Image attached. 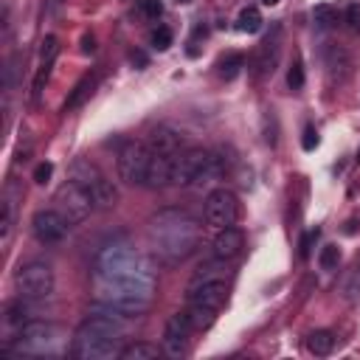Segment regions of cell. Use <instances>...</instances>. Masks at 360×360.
<instances>
[{
  "instance_id": "obj_1",
  "label": "cell",
  "mask_w": 360,
  "mask_h": 360,
  "mask_svg": "<svg viewBox=\"0 0 360 360\" xmlns=\"http://www.w3.org/2000/svg\"><path fill=\"white\" fill-rule=\"evenodd\" d=\"M129 326V315L104 304V301H96L90 307V315L82 321V326L76 329L73 335V343H70V352L73 357L79 360H112L121 354V338Z\"/></svg>"
},
{
  "instance_id": "obj_2",
  "label": "cell",
  "mask_w": 360,
  "mask_h": 360,
  "mask_svg": "<svg viewBox=\"0 0 360 360\" xmlns=\"http://www.w3.org/2000/svg\"><path fill=\"white\" fill-rule=\"evenodd\" d=\"M202 236V225L183 208H163L149 219V248L163 264L188 259Z\"/></svg>"
},
{
  "instance_id": "obj_3",
  "label": "cell",
  "mask_w": 360,
  "mask_h": 360,
  "mask_svg": "<svg viewBox=\"0 0 360 360\" xmlns=\"http://www.w3.org/2000/svg\"><path fill=\"white\" fill-rule=\"evenodd\" d=\"M96 281H155L152 264L129 245H107L93 262Z\"/></svg>"
},
{
  "instance_id": "obj_4",
  "label": "cell",
  "mask_w": 360,
  "mask_h": 360,
  "mask_svg": "<svg viewBox=\"0 0 360 360\" xmlns=\"http://www.w3.org/2000/svg\"><path fill=\"white\" fill-rule=\"evenodd\" d=\"M228 172V160L219 152H205V149H183L174 158V172L172 183L174 186H188L200 188L214 180H219Z\"/></svg>"
},
{
  "instance_id": "obj_5",
  "label": "cell",
  "mask_w": 360,
  "mask_h": 360,
  "mask_svg": "<svg viewBox=\"0 0 360 360\" xmlns=\"http://www.w3.org/2000/svg\"><path fill=\"white\" fill-rule=\"evenodd\" d=\"M155 281H96V301H104L121 312L143 315L152 307Z\"/></svg>"
},
{
  "instance_id": "obj_6",
  "label": "cell",
  "mask_w": 360,
  "mask_h": 360,
  "mask_svg": "<svg viewBox=\"0 0 360 360\" xmlns=\"http://www.w3.org/2000/svg\"><path fill=\"white\" fill-rule=\"evenodd\" d=\"M14 284H17V292L28 301H42L53 292V267L48 262H39V259H31L25 264L17 267L14 273Z\"/></svg>"
},
{
  "instance_id": "obj_7",
  "label": "cell",
  "mask_w": 360,
  "mask_h": 360,
  "mask_svg": "<svg viewBox=\"0 0 360 360\" xmlns=\"http://www.w3.org/2000/svg\"><path fill=\"white\" fill-rule=\"evenodd\" d=\"M149 160H152L149 143H143V141H127L118 149V158H115L118 180L127 183V186H146Z\"/></svg>"
},
{
  "instance_id": "obj_8",
  "label": "cell",
  "mask_w": 360,
  "mask_h": 360,
  "mask_svg": "<svg viewBox=\"0 0 360 360\" xmlns=\"http://www.w3.org/2000/svg\"><path fill=\"white\" fill-rule=\"evenodd\" d=\"M53 202H56V208L65 214V219L70 222V225H76V222H84L87 217H90V211L96 208V202H93V194L82 186V183H76V180H65L59 188H56V197H53Z\"/></svg>"
},
{
  "instance_id": "obj_9",
  "label": "cell",
  "mask_w": 360,
  "mask_h": 360,
  "mask_svg": "<svg viewBox=\"0 0 360 360\" xmlns=\"http://www.w3.org/2000/svg\"><path fill=\"white\" fill-rule=\"evenodd\" d=\"M17 349L28 352V354H53L59 349V338H56V326L48 321H25L17 329Z\"/></svg>"
},
{
  "instance_id": "obj_10",
  "label": "cell",
  "mask_w": 360,
  "mask_h": 360,
  "mask_svg": "<svg viewBox=\"0 0 360 360\" xmlns=\"http://www.w3.org/2000/svg\"><path fill=\"white\" fill-rule=\"evenodd\" d=\"M202 214H205V222L211 228H228L236 222L239 217V202H236V194L228 191V188H214L208 191L205 202H202Z\"/></svg>"
},
{
  "instance_id": "obj_11",
  "label": "cell",
  "mask_w": 360,
  "mask_h": 360,
  "mask_svg": "<svg viewBox=\"0 0 360 360\" xmlns=\"http://www.w3.org/2000/svg\"><path fill=\"white\" fill-rule=\"evenodd\" d=\"M70 222L65 219V214L59 208H42L31 217V231L42 245H56L68 236Z\"/></svg>"
},
{
  "instance_id": "obj_12",
  "label": "cell",
  "mask_w": 360,
  "mask_h": 360,
  "mask_svg": "<svg viewBox=\"0 0 360 360\" xmlns=\"http://www.w3.org/2000/svg\"><path fill=\"white\" fill-rule=\"evenodd\" d=\"M191 321L186 312H174L169 315L166 326H163V352L169 357H183L188 349V338H191Z\"/></svg>"
},
{
  "instance_id": "obj_13",
  "label": "cell",
  "mask_w": 360,
  "mask_h": 360,
  "mask_svg": "<svg viewBox=\"0 0 360 360\" xmlns=\"http://www.w3.org/2000/svg\"><path fill=\"white\" fill-rule=\"evenodd\" d=\"M186 298H188V304H200V307H208V309H217L219 312L222 304H225V298H228L225 278H211V281L188 284Z\"/></svg>"
},
{
  "instance_id": "obj_14",
  "label": "cell",
  "mask_w": 360,
  "mask_h": 360,
  "mask_svg": "<svg viewBox=\"0 0 360 360\" xmlns=\"http://www.w3.org/2000/svg\"><path fill=\"white\" fill-rule=\"evenodd\" d=\"M242 248H245V233H242L236 225L219 228L217 236H214V242H211V253H214L217 259H222V262L236 259V256L242 253Z\"/></svg>"
},
{
  "instance_id": "obj_15",
  "label": "cell",
  "mask_w": 360,
  "mask_h": 360,
  "mask_svg": "<svg viewBox=\"0 0 360 360\" xmlns=\"http://www.w3.org/2000/svg\"><path fill=\"white\" fill-rule=\"evenodd\" d=\"M278 39H281V28L276 25L273 28V34L259 45V53H256V76L262 79V76H267V73H273L276 70V62H278V51H281V45H278Z\"/></svg>"
},
{
  "instance_id": "obj_16",
  "label": "cell",
  "mask_w": 360,
  "mask_h": 360,
  "mask_svg": "<svg viewBox=\"0 0 360 360\" xmlns=\"http://www.w3.org/2000/svg\"><path fill=\"white\" fill-rule=\"evenodd\" d=\"M174 158H177V155H160V152H152L149 172H146V186H149V188H163V186L172 183Z\"/></svg>"
},
{
  "instance_id": "obj_17",
  "label": "cell",
  "mask_w": 360,
  "mask_h": 360,
  "mask_svg": "<svg viewBox=\"0 0 360 360\" xmlns=\"http://www.w3.org/2000/svg\"><path fill=\"white\" fill-rule=\"evenodd\" d=\"M149 149L160 155H180L183 152V135L172 127H158L149 135Z\"/></svg>"
},
{
  "instance_id": "obj_18",
  "label": "cell",
  "mask_w": 360,
  "mask_h": 360,
  "mask_svg": "<svg viewBox=\"0 0 360 360\" xmlns=\"http://www.w3.org/2000/svg\"><path fill=\"white\" fill-rule=\"evenodd\" d=\"M90 194H93V202H96V208H112L115 202H118V188L112 186V180H107L104 174L87 188Z\"/></svg>"
},
{
  "instance_id": "obj_19",
  "label": "cell",
  "mask_w": 360,
  "mask_h": 360,
  "mask_svg": "<svg viewBox=\"0 0 360 360\" xmlns=\"http://www.w3.org/2000/svg\"><path fill=\"white\" fill-rule=\"evenodd\" d=\"M307 349H309L312 354L323 357V354H329V352L335 349V335H332L329 329H315V332L307 335Z\"/></svg>"
},
{
  "instance_id": "obj_20",
  "label": "cell",
  "mask_w": 360,
  "mask_h": 360,
  "mask_svg": "<svg viewBox=\"0 0 360 360\" xmlns=\"http://www.w3.org/2000/svg\"><path fill=\"white\" fill-rule=\"evenodd\" d=\"M158 354H160V349H158L155 343H143V340H138V343L124 346L121 354H118V360H155Z\"/></svg>"
},
{
  "instance_id": "obj_21",
  "label": "cell",
  "mask_w": 360,
  "mask_h": 360,
  "mask_svg": "<svg viewBox=\"0 0 360 360\" xmlns=\"http://www.w3.org/2000/svg\"><path fill=\"white\" fill-rule=\"evenodd\" d=\"M262 11L256 8V6H245L242 11H239V17H236V31H242V34H256L259 28H262Z\"/></svg>"
},
{
  "instance_id": "obj_22",
  "label": "cell",
  "mask_w": 360,
  "mask_h": 360,
  "mask_svg": "<svg viewBox=\"0 0 360 360\" xmlns=\"http://www.w3.org/2000/svg\"><path fill=\"white\" fill-rule=\"evenodd\" d=\"M186 315H188L194 329H208L217 321V309H208V307H200V304H188Z\"/></svg>"
},
{
  "instance_id": "obj_23",
  "label": "cell",
  "mask_w": 360,
  "mask_h": 360,
  "mask_svg": "<svg viewBox=\"0 0 360 360\" xmlns=\"http://www.w3.org/2000/svg\"><path fill=\"white\" fill-rule=\"evenodd\" d=\"M93 87H96V79H93V76L79 79V84L73 87V93H70V96H68V101H65V110H76V107H82V101L93 93Z\"/></svg>"
},
{
  "instance_id": "obj_24",
  "label": "cell",
  "mask_w": 360,
  "mask_h": 360,
  "mask_svg": "<svg viewBox=\"0 0 360 360\" xmlns=\"http://www.w3.org/2000/svg\"><path fill=\"white\" fill-rule=\"evenodd\" d=\"M25 301H28V298L20 295L17 301H11V304L6 307V323H8V326H17V329H20V326L28 321V304H25Z\"/></svg>"
},
{
  "instance_id": "obj_25",
  "label": "cell",
  "mask_w": 360,
  "mask_h": 360,
  "mask_svg": "<svg viewBox=\"0 0 360 360\" xmlns=\"http://www.w3.org/2000/svg\"><path fill=\"white\" fill-rule=\"evenodd\" d=\"M318 264H321V270H338V264H340V248L338 245H323L321 253H318Z\"/></svg>"
},
{
  "instance_id": "obj_26",
  "label": "cell",
  "mask_w": 360,
  "mask_h": 360,
  "mask_svg": "<svg viewBox=\"0 0 360 360\" xmlns=\"http://www.w3.org/2000/svg\"><path fill=\"white\" fill-rule=\"evenodd\" d=\"M312 22H315L318 28H332V25L338 22V14H335L332 6H315V11H312Z\"/></svg>"
},
{
  "instance_id": "obj_27",
  "label": "cell",
  "mask_w": 360,
  "mask_h": 360,
  "mask_svg": "<svg viewBox=\"0 0 360 360\" xmlns=\"http://www.w3.org/2000/svg\"><path fill=\"white\" fill-rule=\"evenodd\" d=\"M59 56V39L56 37H45L42 45H39V62L42 65H53Z\"/></svg>"
},
{
  "instance_id": "obj_28",
  "label": "cell",
  "mask_w": 360,
  "mask_h": 360,
  "mask_svg": "<svg viewBox=\"0 0 360 360\" xmlns=\"http://www.w3.org/2000/svg\"><path fill=\"white\" fill-rule=\"evenodd\" d=\"M242 65H245V59H242L239 53H228L225 59H219V76H222V79H233Z\"/></svg>"
},
{
  "instance_id": "obj_29",
  "label": "cell",
  "mask_w": 360,
  "mask_h": 360,
  "mask_svg": "<svg viewBox=\"0 0 360 360\" xmlns=\"http://www.w3.org/2000/svg\"><path fill=\"white\" fill-rule=\"evenodd\" d=\"M51 68H53V65H42V62H39L37 76H34V84H31V98H34V101H39V96H42V90H45L48 76H51Z\"/></svg>"
},
{
  "instance_id": "obj_30",
  "label": "cell",
  "mask_w": 360,
  "mask_h": 360,
  "mask_svg": "<svg viewBox=\"0 0 360 360\" xmlns=\"http://www.w3.org/2000/svg\"><path fill=\"white\" fill-rule=\"evenodd\" d=\"M149 42H152V48H158V51H166V48L172 45V31H169L166 25H158V28L152 31Z\"/></svg>"
},
{
  "instance_id": "obj_31",
  "label": "cell",
  "mask_w": 360,
  "mask_h": 360,
  "mask_svg": "<svg viewBox=\"0 0 360 360\" xmlns=\"http://www.w3.org/2000/svg\"><path fill=\"white\" fill-rule=\"evenodd\" d=\"M138 8L146 20H158L163 14V3L160 0H138Z\"/></svg>"
},
{
  "instance_id": "obj_32",
  "label": "cell",
  "mask_w": 360,
  "mask_h": 360,
  "mask_svg": "<svg viewBox=\"0 0 360 360\" xmlns=\"http://www.w3.org/2000/svg\"><path fill=\"white\" fill-rule=\"evenodd\" d=\"M287 84H290V90H301V84H304V65H301V59L292 62V68L287 73Z\"/></svg>"
},
{
  "instance_id": "obj_33",
  "label": "cell",
  "mask_w": 360,
  "mask_h": 360,
  "mask_svg": "<svg viewBox=\"0 0 360 360\" xmlns=\"http://www.w3.org/2000/svg\"><path fill=\"white\" fill-rule=\"evenodd\" d=\"M51 174H53V166H51V163H39V166L34 169V183L45 186V183L51 180Z\"/></svg>"
},
{
  "instance_id": "obj_34",
  "label": "cell",
  "mask_w": 360,
  "mask_h": 360,
  "mask_svg": "<svg viewBox=\"0 0 360 360\" xmlns=\"http://www.w3.org/2000/svg\"><path fill=\"white\" fill-rule=\"evenodd\" d=\"M346 22H349L352 31H360V6H357V3H352V6L346 8Z\"/></svg>"
},
{
  "instance_id": "obj_35",
  "label": "cell",
  "mask_w": 360,
  "mask_h": 360,
  "mask_svg": "<svg viewBox=\"0 0 360 360\" xmlns=\"http://www.w3.org/2000/svg\"><path fill=\"white\" fill-rule=\"evenodd\" d=\"M301 146H304L307 152H312V149L318 146V132H315V127H307V129H304V141H301Z\"/></svg>"
},
{
  "instance_id": "obj_36",
  "label": "cell",
  "mask_w": 360,
  "mask_h": 360,
  "mask_svg": "<svg viewBox=\"0 0 360 360\" xmlns=\"http://www.w3.org/2000/svg\"><path fill=\"white\" fill-rule=\"evenodd\" d=\"M315 239H318V228H315V231H309V233L301 239V256H307V253H309V248H312V242H315Z\"/></svg>"
},
{
  "instance_id": "obj_37",
  "label": "cell",
  "mask_w": 360,
  "mask_h": 360,
  "mask_svg": "<svg viewBox=\"0 0 360 360\" xmlns=\"http://www.w3.org/2000/svg\"><path fill=\"white\" fill-rule=\"evenodd\" d=\"M59 8H62V0H48V11H45V17L53 20V17L59 14Z\"/></svg>"
},
{
  "instance_id": "obj_38",
  "label": "cell",
  "mask_w": 360,
  "mask_h": 360,
  "mask_svg": "<svg viewBox=\"0 0 360 360\" xmlns=\"http://www.w3.org/2000/svg\"><path fill=\"white\" fill-rule=\"evenodd\" d=\"M82 51H84V53H93V51H96V45H93V37H90V34H84V39H82Z\"/></svg>"
},
{
  "instance_id": "obj_39",
  "label": "cell",
  "mask_w": 360,
  "mask_h": 360,
  "mask_svg": "<svg viewBox=\"0 0 360 360\" xmlns=\"http://www.w3.org/2000/svg\"><path fill=\"white\" fill-rule=\"evenodd\" d=\"M262 3H264V6H276L278 0H262Z\"/></svg>"
},
{
  "instance_id": "obj_40",
  "label": "cell",
  "mask_w": 360,
  "mask_h": 360,
  "mask_svg": "<svg viewBox=\"0 0 360 360\" xmlns=\"http://www.w3.org/2000/svg\"><path fill=\"white\" fill-rule=\"evenodd\" d=\"M177 3H191V0H177Z\"/></svg>"
}]
</instances>
